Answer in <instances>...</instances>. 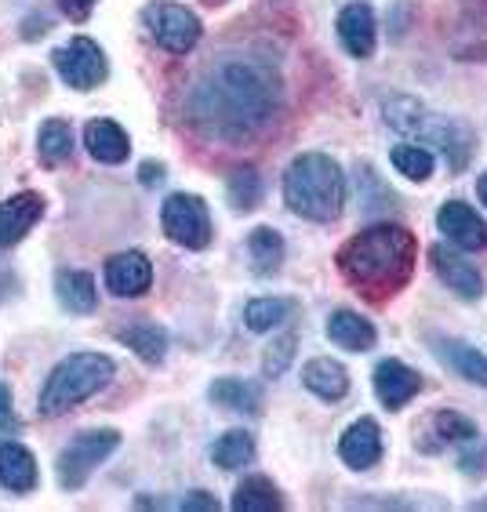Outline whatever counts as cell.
<instances>
[{
	"mask_svg": "<svg viewBox=\"0 0 487 512\" xmlns=\"http://www.w3.org/2000/svg\"><path fill=\"white\" fill-rule=\"evenodd\" d=\"M429 345H433V353H437L440 364H448L458 378H466V382L484 385L487 389V356L480 353V349H473V345L462 342V338H444V335H433Z\"/></svg>",
	"mask_w": 487,
	"mask_h": 512,
	"instance_id": "16",
	"label": "cell"
},
{
	"mask_svg": "<svg viewBox=\"0 0 487 512\" xmlns=\"http://www.w3.org/2000/svg\"><path fill=\"white\" fill-rule=\"evenodd\" d=\"M393 168L400 171L411 182H426L433 175V153L426 146H415V142H404V146L393 149Z\"/></svg>",
	"mask_w": 487,
	"mask_h": 512,
	"instance_id": "31",
	"label": "cell"
},
{
	"mask_svg": "<svg viewBox=\"0 0 487 512\" xmlns=\"http://www.w3.org/2000/svg\"><path fill=\"white\" fill-rule=\"evenodd\" d=\"M55 295H59V306L70 309V313H95V306H99L95 280L84 269H59L55 273Z\"/></svg>",
	"mask_w": 487,
	"mask_h": 512,
	"instance_id": "22",
	"label": "cell"
},
{
	"mask_svg": "<svg viewBox=\"0 0 487 512\" xmlns=\"http://www.w3.org/2000/svg\"><path fill=\"white\" fill-rule=\"evenodd\" d=\"M284 200L299 218L335 222L346 207V175L328 153H299L284 171Z\"/></svg>",
	"mask_w": 487,
	"mask_h": 512,
	"instance_id": "3",
	"label": "cell"
},
{
	"mask_svg": "<svg viewBox=\"0 0 487 512\" xmlns=\"http://www.w3.org/2000/svg\"><path fill=\"white\" fill-rule=\"evenodd\" d=\"M386 113V124L400 135H415V138H429L433 146H440L444 160H448L451 171H462L473 157V146H477V138L473 131L455 117H437V113H429L422 102L415 99H389L382 106Z\"/></svg>",
	"mask_w": 487,
	"mask_h": 512,
	"instance_id": "5",
	"label": "cell"
},
{
	"mask_svg": "<svg viewBox=\"0 0 487 512\" xmlns=\"http://www.w3.org/2000/svg\"><path fill=\"white\" fill-rule=\"evenodd\" d=\"M338 40H342V48H346L353 59H371V55H375L378 26H375L371 4L353 0V4H346V8L338 11Z\"/></svg>",
	"mask_w": 487,
	"mask_h": 512,
	"instance_id": "11",
	"label": "cell"
},
{
	"mask_svg": "<svg viewBox=\"0 0 487 512\" xmlns=\"http://www.w3.org/2000/svg\"><path fill=\"white\" fill-rule=\"evenodd\" d=\"M477 193H480V200H484V204H487V171L477 178Z\"/></svg>",
	"mask_w": 487,
	"mask_h": 512,
	"instance_id": "38",
	"label": "cell"
},
{
	"mask_svg": "<svg viewBox=\"0 0 487 512\" xmlns=\"http://www.w3.org/2000/svg\"><path fill=\"white\" fill-rule=\"evenodd\" d=\"M153 284V262L142 251H120L106 262V287L117 298H139Z\"/></svg>",
	"mask_w": 487,
	"mask_h": 512,
	"instance_id": "12",
	"label": "cell"
},
{
	"mask_svg": "<svg viewBox=\"0 0 487 512\" xmlns=\"http://www.w3.org/2000/svg\"><path fill=\"white\" fill-rule=\"evenodd\" d=\"M139 175H142V186H157L160 178H164V164H153V160H146L139 168Z\"/></svg>",
	"mask_w": 487,
	"mask_h": 512,
	"instance_id": "36",
	"label": "cell"
},
{
	"mask_svg": "<svg viewBox=\"0 0 487 512\" xmlns=\"http://www.w3.org/2000/svg\"><path fill=\"white\" fill-rule=\"evenodd\" d=\"M179 509L186 512H219V498L208 491H189L186 498L179 502Z\"/></svg>",
	"mask_w": 487,
	"mask_h": 512,
	"instance_id": "34",
	"label": "cell"
},
{
	"mask_svg": "<svg viewBox=\"0 0 487 512\" xmlns=\"http://www.w3.org/2000/svg\"><path fill=\"white\" fill-rule=\"evenodd\" d=\"M277 106V66L259 55H222L186 91V120L200 135L222 142H240L262 131Z\"/></svg>",
	"mask_w": 487,
	"mask_h": 512,
	"instance_id": "1",
	"label": "cell"
},
{
	"mask_svg": "<svg viewBox=\"0 0 487 512\" xmlns=\"http://www.w3.org/2000/svg\"><path fill=\"white\" fill-rule=\"evenodd\" d=\"M211 458L219 469L233 473V469H244V465L255 458V436L244 433V429H229L226 436H219V444L211 447Z\"/></svg>",
	"mask_w": 487,
	"mask_h": 512,
	"instance_id": "28",
	"label": "cell"
},
{
	"mask_svg": "<svg viewBox=\"0 0 487 512\" xmlns=\"http://www.w3.org/2000/svg\"><path fill=\"white\" fill-rule=\"evenodd\" d=\"M37 157L44 168H59L73 157V128L66 120H48L40 124L37 135Z\"/></svg>",
	"mask_w": 487,
	"mask_h": 512,
	"instance_id": "25",
	"label": "cell"
},
{
	"mask_svg": "<svg viewBox=\"0 0 487 512\" xmlns=\"http://www.w3.org/2000/svg\"><path fill=\"white\" fill-rule=\"evenodd\" d=\"M51 66L62 77V84H70L73 91H95L102 80L110 77V62L106 51L91 37H73L70 44L51 51Z\"/></svg>",
	"mask_w": 487,
	"mask_h": 512,
	"instance_id": "9",
	"label": "cell"
},
{
	"mask_svg": "<svg viewBox=\"0 0 487 512\" xmlns=\"http://www.w3.org/2000/svg\"><path fill=\"white\" fill-rule=\"evenodd\" d=\"M433 425H437V433L444 436V440H455V444H473V440H477V425L458 411H440L437 418H433Z\"/></svg>",
	"mask_w": 487,
	"mask_h": 512,
	"instance_id": "32",
	"label": "cell"
},
{
	"mask_svg": "<svg viewBox=\"0 0 487 512\" xmlns=\"http://www.w3.org/2000/svg\"><path fill=\"white\" fill-rule=\"evenodd\" d=\"M160 226L171 244L186 251H204L211 244V211L197 193H171L160 207Z\"/></svg>",
	"mask_w": 487,
	"mask_h": 512,
	"instance_id": "8",
	"label": "cell"
},
{
	"mask_svg": "<svg viewBox=\"0 0 487 512\" xmlns=\"http://www.w3.org/2000/svg\"><path fill=\"white\" fill-rule=\"evenodd\" d=\"M95 4H99V0H62V11H66L73 22H88V15L95 11Z\"/></svg>",
	"mask_w": 487,
	"mask_h": 512,
	"instance_id": "35",
	"label": "cell"
},
{
	"mask_svg": "<svg viewBox=\"0 0 487 512\" xmlns=\"http://www.w3.org/2000/svg\"><path fill=\"white\" fill-rule=\"evenodd\" d=\"M302 385H306L309 393L320 396V400H342L349 393V371L338 360L331 356H317V360H309L302 367Z\"/></svg>",
	"mask_w": 487,
	"mask_h": 512,
	"instance_id": "21",
	"label": "cell"
},
{
	"mask_svg": "<svg viewBox=\"0 0 487 512\" xmlns=\"http://www.w3.org/2000/svg\"><path fill=\"white\" fill-rule=\"evenodd\" d=\"M211 404L229 407V411H262V389L255 382H244V378H219V382L208 389Z\"/></svg>",
	"mask_w": 487,
	"mask_h": 512,
	"instance_id": "24",
	"label": "cell"
},
{
	"mask_svg": "<svg viewBox=\"0 0 487 512\" xmlns=\"http://www.w3.org/2000/svg\"><path fill=\"white\" fill-rule=\"evenodd\" d=\"M113 375H117V364H113L106 353L66 356V360L55 364V371H51L44 389H40L37 411L44 414V418H59V414L73 411L77 404L91 400L95 393H102Z\"/></svg>",
	"mask_w": 487,
	"mask_h": 512,
	"instance_id": "4",
	"label": "cell"
},
{
	"mask_svg": "<svg viewBox=\"0 0 487 512\" xmlns=\"http://www.w3.org/2000/svg\"><path fill=\"white\" fill-rule=\"evenodd\" d=\"M84 146L99 164H124L131 153V138L113 120H91L84 128Z\"/></svg>",
	"mask_w": 487,
	"mask_h": 512,
	"instance_id": "20",
	"label": "cell"
},
{
	"mask_svg": "<svg viewBox=\"0 0 487 512\" xmlns=\"http://www.w3.org/2000/svg\"><path fill=\"white\" fill-rule=\"evenodd\" d=\"M248 255H251V266H255V273H259V276L277 273L280 262H284V237H280L277 229H269V226L251 229Z\"/></svg>",
	"mask_w": 487,
	"mask_h": 512,
	"instance_id": "27",
	"label": "cell"
},
{
	"mask_svg": "<svg viewBox=\"0 0 487 512\" xmlns=\"http://www.w3.org/2000/svg\"><path fill=\"white\" fill-rule=\"evenodd\" d=\"M120 447V433L117 429H88V433H77L70 447H62L59 454V483L62 491H80L88 476L99 469L106 458Z\"/></svg>",
	"mask_w": 487,
	"mask_h": 512,
	"instance_id": "6",
	"label": "cell"
},
{
	"mask_svg": "<svg viewBox=\"0 0 487 512\" xmlns=\"http://www.w3.org/2000/svg\"><path fill=\"white\" fill-rule=\"evenodd\" d=\"M429 262H433L437 276L451 287V291H455L458 298L473 302V298L484 295V276L477 273V266L466 262L462 255H455V251H448L444 244H437L433 251H429Z\"/></svg>",
	"mask_w": 487,
	"mask_h": 512,
	"instance_id": "15",
	"label": "cell"
},
{
	"mask_svg": "<svg viewBox=\"0 0 487 512\" xmlns=\"http://www.w3.org/2000/svg\"><path fill=\"white\" fill-rule=\"evenodd\" d=\"M328 338L338 349H346V353H368L378 342L371 320H364V316L353 313V309H335V313L328 316Z\"/></svg>",
	"mask_w": 487,
	"mask_h": 512,
	"instance_id": "19",
	"label": "cell"
},
{
	"mask_svg": "<svg viewBox=\"0 0 487 512\" xmlns=\"http://www.w3.org/2000/svg\"><path fill=\"white\" fill-rule=\"evenodd\" d=\"M117 338L128 345L139 360H146V364H160V360H164V353H168V331H164L160 324H150V320L131 324V327H120Z\"/></svg>",
	"mask_w": 487,
	"mask_h": 512,
	"instance_id": "23",
	"label": "cell"
},
{
	"mask_svg": "<svg viewBox=\"0 0 487 512\" xmlns=\"http://www.w3.org/2000/svg\"><path fill=\"white\" fill-rule=\"evenodd\" d=\"M338 458L349 469H357V473L378 465V458H382V429H378L375 418H360V422L349 425L342 440H338Z\"/></svg>",
	"mask_w": 487,
	"mask_h": 512,
	"instance_id": "14",
	"label": "cell"
},
{
	"mask_svg": "<svg viewBox=\"0 0 487 512\" xmlns=\"http://www.w3.org/2000/svg\"><path fill=\"white\" fill-rule=\"evenodd\" d=\"M295 345H299V338L295 335H284L277 338V342L269 345L266 356H262V375L266 378H280L284 371H288L291 356H295Z\"/></svg>",
	"mask_w": 487,
	"mask_h": 512,
	"instance_id": "33",
	"label": "cell"
},
{
	"mask_svg": "<svg viewBox=\"0 0 487 512\" xmlns=\"http://www.w3.org/2000/svg\"><path fill=\"white\" fill-rule=\"evenodd\" d=\"M415 262V233L404 226H389V222L360 229L357 237H349L338 247V273L368 298L397 295L415 273Z\"/></svg>",
	"mask_w": 487,
	"mask_h": 512,
	"instance_id": "2",
	"label": "cell"
},
{
	"mask_svg": "<svg viewBox=\"0 0 487 512\" xmlns=\"http://www.w3.org/2000/svg\"><path fill=\"white\" fill-rule=\"evenodd\" d=\"M142 26H146L153 44H160L171 55H186L204 37V26H200L197 15L182 4H171V0H157L150 8H142Z\"/></svg>",
	"mask_w": 487,
	"mask_h": 512,
	"instance_id": "7",
	"label": "cell"
},
{
	"mask_svg": "<svg viewBox=\"0 0 487 512\" xmlns=\"http://www.w3.org/2000/svg\"><path fill=\"white\" fill-rule=\"evenodd\" d=\"M371 378H375V396L389 411H400V407L408 404L411 396H418V389H422L418 371H411V367L400 364V360H382Z\"/></svg>",
	"mask_w": 487,
	"mask_h": 512,
	"instance_id": "17",
	"label": "cell"
},
{
	"mask_svg": "<svg viewBox=\"0 0 487 512\" xmlns=\"http://www.w3.org/2000/svg\"><path fill=\"white\" fill-rule=\"evenodd\" d=\"M15 422V411H11V389L0 382V425Z\"/></svg>",
	"mask_w": 487,
	"mask_h": 512,
	"instance_id": "37",
	"label": "cell"
},
{
	"mask_svg": "<svg viewBox=\"0 0 487 512\" xmlns=\"http://www.w3.org/2000/svg\"><path fill=\"white\" fill-rule=\"evenodd\" d=\"M233 512H277L284 509V498L266 476H248V480L240 483L237 494H233Z\"/></svg>",
	"mask_w": 487,
	"mask_h": 512,
	"instance_id": "26",
	"label": "cell"
},
{
	"mask_svg": "<svg viewBox=\"0 0 487 512\" xmlns=\"http://www.w3.org/2000/svg\"><path fill=\"white\" fill-rule=\"evenodd\" d=\"M291 313H295L291 298H255L244 306V324H248V331L262 335V331H273L277 324H284Z\"/></svg>",
	"mask_w": 487,
	"mask_h": 512,
	"instance_id": "29",
	"label": "cell"
},
{
	"mask_svg": "<svg viewBox=\"0 0 487 512\" xmlns=\"http://www.w3.org/2000/svg\"><path fill=\"white\" fill-rule=\"evenodd\" d=\"M37 458L22 444H0V487L11 494H33L37 491Z\"/></svg>",
	"mask_w": 487,
	"mask_h": 512,
	"instance_id": "18",
	"label": "cell"
},
{
	"mask_svg": "<svg viewBox=\"0 0 487 512\" xmlns=\"http://www.w3.org/2000/svg\"><path fill=\"white\" fill-rule=\"evenodd\" d=\"M44 215V197L26 189V193H15V197L0 200V251L4 247H15Z\"/></svg>",
	"mask_w": 487,
	"mask_h": 512,
	"instance_id": "13",
	"label": "cell"
},
{
	"mask_svg": "<svg viewBox=\"0 0 487 512\" xmlns=\"http://www.w3.org/2000/svg\"><path fill=\"white\" fill-rule=\"evenodd\" d=\"M226 193H229V204L237 207V211H251V207H259V200H262L259 171H255V168H237L233 175H229Z\"/></svg>",
	"mask_w": 487,
	"mask_h": 512,
	"instance_id": "30",
	"label": "cell"
},
{
	"mask_svg": "<svg viewBox=\"0 0 487 512\" xmlns=\"http://www.w3.org/2000/svg\"><path fill=\"white\" fill-rule=\"evenodd\" d=\"M437 226L458 251H484L487 247V218L477 215V207H469L466 200H448L440 207Z\"/></svg>",
	"mask_w": 487,
	"mask_h": 512,
	"instance_id": "10",
	"label": "cell"
}]
</instances>
